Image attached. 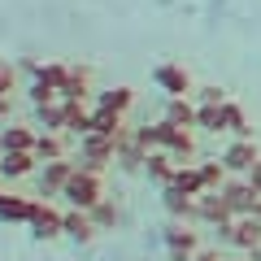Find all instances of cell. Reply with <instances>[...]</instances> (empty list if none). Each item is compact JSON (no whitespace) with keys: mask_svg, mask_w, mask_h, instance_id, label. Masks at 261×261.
I'll return each instance as SVG.
<instances>
[{"mask_svg":"<svg viewBox=\"0 0 261 261\" xmlns=\"http://www.w3.org/2000/svg\"><path fill=\"white\" fill-rule=\"evenodd\" d=\"M113 148H118V140L87 130L83 140H79V161H74V166H79V170H87V174H100V170L113 161Z\"/></svg>","mask_w":261,"mask_h":261,"instance_id":"cell-1","label":"cell"},{"mask_svg":"<svg viewBox=\"0 0 261 261\" xmlns=\"http://www.w3.org/2000/svg\"><path fill=\"white\" fill-rule=\"evenodd\" d=\"M65 200H70V209H92L96 200H105V187H100V174H87V170L74 166V174H70V183H65Z\"/></svg>","mask_w":261,"mask_h":261,"instance_id":"cell-2","label":"cell"},{"mask_svg":"<svg viewBox=\"0 0 261 261\" xmlns=\"http://www.w3.org/2000/svg\"><path fill=\"white\" fill-rule=\"evenodd\" d=\"M152 83H157L166 96H192V74H187L183 65H174V61L152 65Z\"/></svg>","mask_w":261,"mask_h":261,"instance_id":"cell-3","label":"cell"},{"mask_svg":"<svg viewBox=\"0 0 261 261\" xmlns=\"http://www.w3.org/2000/svg\"><path fill=\"white\" fill-rule=\"evenodd\" d=\"M218 192H222V200H226V209H231L235 218H244V214H252V205H257L261 196L252 192V183L248 178H226L222 187H218Z\"/></svg>","mask_w":261,"mask_h":261,"instance_id":"cell-4","label":"cell"},{"mask_svg":"<svg viewBox=\"0 0 261 261\" xmlns=\"http://www.w3.org/2000/svg\"><path fill=\"white\" fill-rule=\"evenodd\" d=\"M257 161H261V152H257V144H252V140H231V144H226V152H222L226 174H248Z\"/></svg>","mask_w":261,"mask_h":261,"instance_id":"cell-5","label":"cell"},{"mask_svg":"<svg viewBox=\"0 0 261 261\" xmlns=\"http://www.w3.org/2000/svg\"><path fill=\"white\" fill-rule=\"evenodd\" d=\"M70 174H74V161H65V157H57V161H44V174H39V196H61L65 192V183H70Z\"/></svg>","mask_w":261,"mask_h":261,"instance_id":"cell-6","label":"cell"},{"mask_svg":"<svg viewBox=\"0 0 261 261\" xmlns=\"http://www.w3.org/2000/svg\"><path fill=\"white\" fill-rule=\"evenodd\" d=\"M196 222H214V226L235 222V214L226 209L222 192H200V196H196Z\"/></svg>","mask_w":261,"mask_h":261,"instance_id":"cell-7","label":"cell"},{"mask_svg":"<svg viewBox=\"0 0 261 261\" xmlns=\"http://www.w3.org/2000/svg\"><path fill=\"white\" fill-rule=\"evenodd\" d=\"M113 161H118L122 170H144V161H148V148H144V144L135 140V130H122V135H118Z\"/></svg>","mask_w":261,"mask_h":261,"instance_id":"cell-8","label":"cell"},{"mask_svg":"<svg viewBox=\"0 0 261 261\" xmlns=\"http://www.w3.org/2000/svg\"><path fill=\"white\" fill-rule=\"evenodd\" d=\"M31 235H35V240H57V235H65V226H61V214H57L53 205H35V214H31Z\"/></svg>","mask_w":261,"mask_h":261,"instance_id":"cell-9","label":"cell"},{"mask_svg":"<svg viewBox=\"0 0 261 261\" xmlns=\"http://www.w3.org/2000/svg\"><path fill=\"white\" fill-rule=\"evenodd\" d=\"M61 226H65V235L79 240V244H92L96 240V222H92L87 209H70V214H61Z\"/></svg>","mask_w":261,"mask_h":261,"instance_id":"cell-10","label":"cell"},{"mask_svg":"<svg viewBox=\"0 0 261 261\" xmlns=\"http://www.w3.org/2000/svg\"><path fill=\"white\" fill-rule=\"evenodd\" d=\"M161 205L170 209L174 218H183V222H196V196H187V192H178V187H161Z\"/></svg>","mask_w":261,"mask_h":261,"instance_id":"cell-11","label":"cell"},{"mask_svg":"<svg viewBox=\"0 0 261 261\" xmlns=\"http://www.w3.org/2000/svg\"><path fill=\"white\" fill-rule=\"evenodd\" d=\"M144 170H148V178H152V183H161V187H166L170 178H174V170H178V161L170 157L166 148H152V152H148V161H144Z\"/></svg>","mask_w":261,"mask_h":261,"instance_id":"cell-12","label":"cell"},{"mask_svg":"<svg viewBox=\"0 0 261 261\" xmlns=\"http://www.w3.org/2000/svg\"><path fill=\"white\" fill-rule=\"evenodd\" d=\"M92 96V70L87 65H79V70H70L61 83V100H87Z\"/></svg>","mask_w":261,"mask_h":261,"instance_id":"cell-13","label":"cell"},{"mask_svg":"<svg viewBox=\"0 0 261 261\" xmlns=\"http://www.w3.org/2000/svg\"><path fill=\"white\" fill-rule=\"evenodd\" d=\"M166 248L183 252V257H196V252H200V240H196V231H187L183 222H174V226H166Z\"/></svg>","mask_w":261,"mask_h":261,"instance_id":"cell-14","label":"cell"},{"mask_svg":"<svg viewBox=\"0 0 261 261\" xmlns=\"http://www.w3.org/2000/svg\"><path fill=\"white\" fill-rule=\"evenodd\" d=\"M35 152H0V174H5V178H27L31 174V170H35Z\"/></svg>","mask_w":261,"mask_h":261,"instance_id":"cell-15","label":"cell"},{"mask_svg":"<svg viewBox=\"0 0 261 261\" xmlns=\"http://www.w3.org/2000/svg\"><path fill=\"white\" fill-rule=\"evenodd\" d=\"M31 214H35V200H27V196H0V222H31Z\"/></svg>","mask_w":261,"mask_h":261,"instance_id":"cell-16","label":"cell"},{"mask_svg":"<svg viewBox=\"0 0 261 261\" xmlns=\"http://www.w3.org/2000/svg\"><path fill=\"white\" fill-rule=\"evenodd\" d=\"M222 130H231L235 140H252V126H248V113H244V105H235V100L222 105Z\"/></svg>","mask_w":261,"mask_h":261,"instance_id":"cell-17","label":"cell"},{"mask_svg":"<svg viewBox=\"0 0 261 261\" xmlns=\"http://www.w3.org/2000/svg\"><path fill=\"white\" fill-rule=\"evenodd\" d=\"M92 130H96V135H109V140H118L126 126H122V113H118V109H105V105H96V109H92Z\"/></svg>","mask_w":261,"mask_h":261,"instance_id":"cell-18","label":"cell"},{"mask_svg":"<svg viewBox=\"0 0 261 261\" xmlns=\"http://www.w3.org/2000/svg\"><path fill=\"white\" fill-rule=\"evenodd\" d=\"M35 126H44V130H65V100L35 105Z\"/></svg>","mask_w":261,"mask_h":261,"instance_id":"cell-19","label":"cell"},{"mask_svg":"<svg viewBox=\"0 0 261 261\" xmlns=\"http://www.w3.org/2000/svg\"><path fill=\"white\" fill-rule=\"evenodd\" d=\"M166 122H174V126H196V105L187 100V96H170L166 100Z\"/></svg>","mask_w":261,"mask_h":261,"instance_id":"cell-20","label":"cell"},{"mask_svg":"<svg viewBox=\"0 0 261 261\" xmlns=\"http://www.w3.org/2000/svg\"><path fill=\"white\" fill-rule=\"evenodd\" d=\"M65 130H74L79 140L92 130V109H83V100H65Z\"/></svg>","mask_w":261,"mask_h":261,"instance_id":"cell-21","label":"cell"},{"mask_svg":"<svg viewBox=\"0 0 261 261\" xmlns=\"http://www.w3.org/2000/svg\"><path fill=\"white\" fill-rule=\"evenodd\" d=\"M31 152H35L39 161H57V157H65V144H61V135H57V130H39Z\"/></svg>","mask_w":261,"mask_h":261,"instance_id":"cell-22","label":"cell"},{"mask_svg":"<svg viewBox=\"0 0 261 261\" xmlns=\"http://www.w3.org/2000/svg\"><path fill=\"white\" fill-rule=\"evenodd\" d=\"M31 74H35V83H44V87H53V92H61L65 74H70V65H61V61H48V65H31Z\"/></svg>","mask_w":261,"mask_h":261,"instance_id":"cell-23","label":"cell"},{"mask_svg":"<svg viewBox=\"0 0 261 261\" xmlns=\"http://www.w3.org/2000/svg\"><path fill=\"white\" fill-rule=\"evenodd\" d=\"M31 152V148H35V135H31V130L27 126H9V130H5V135H0V152Z\"/></svg>","mask_w":261,"mask_h":261,"instance_id":"cell-24","label":"cell"},{"mask_svg":"<svg viewBox=\"0 0 261 261\" xmlns=\"http://www.w3.org/2000/svg\"><path fill=\"white\" fill-rule=\"evenodd\" d=\"M170 187H178V192H187V196H200V192H205V183H200V170H196V166H178L174 178H170Z\"/></svg>","mask_w":261,"mask_h":261,"instance_id":"cell-25","label":"cell"},{"mask_svg":"<svg viewBox=\"0 0 261 261\" xmlns=\"http://www.w3.org/2000/svg\"><path fill=\"white\" fill-rule=\"evenodd\" d=\"M87 214H92V222H96V231H113V226H118V205H113V200H96L92 209H87Z\"/></svg>","mask_w":261,"mask_h":261,"instance_id":"cell-26","label":"cell"},{"mask_svg":"<svg viewBox=\"0 0 261 261\" xmlns=\"http://www.w3.org/2000/svg\"><path fill=\"white\" fill-rule=\"evenodd\" d=\"M130 100H135V92H130V87H109V92H96V105H105V109H118V113H126Z\"/></svg>","mask_w":261,"mask_h":261,"instance_id":"cell-27","label":"cell"},{"mask_svg":"<svg viewBox=\"0 0 261 261\" xmlns=\"http://www.w3.org/2000/svg\"><path fill=\"white\" fill-rule=\"evenodd\" d=\"M196 170H200V183H205V192H218V187L226 183V166H222V161H200Z\"/></svg>","mask_w":261,"mask_h":261,"instance_id":"cell-28","label":"cell"},{"mask_svg":"<svg viewBox=\"0 0 261 261\" xmlns=\"http://www.w3.org/2000/svg\"><path fill=\"white\" fill-rule=\"evenodd\" d=\"M196 126L200 130H222V105H196Z\"/></svg>","mask_w":261,"mask_h":261,"instance_id":"cell-29","label":"cell"},{"mask_svg":"<svg viewBox=\"0 0 261 261\" xmlns=\"http://www.w3.org/2000/svg\"><path fill=\"white\" fill-rule=\"evenodd\" d=\"M196 105H226V92L218 83H209V87H196Z\"/></svg>","mask_w":261,"mask_h":261,"instance_id":"cell-30","label":"cell"},{"mask_svg":"<svg viewBox=\"0 0 261 261\" xmlns=\"http://www.w3.org/2000/svg\"><path fill=\"white\" fill-rule=\"evenodd\" d=\"M13 83H18V70H13L9 61H0V96H9Z\"/></svg>","mask_w":261,"mask_h":261,"instance_id":"cell-31","label":"cell"},{"mask_svg":"<svg viewBox=\"0 0 261 261\" xmlns=\"http://www.w3.org/2000/svg\"><path fill=\"white\" fill-rule=\"evenodd\" d=\"M31 100L48 105V100H61V92H53V87H44V83H31Z\"/></svg>","mask_w":261,"mask_h":261,"instance_id":"cell-32","label":"cell"},{"mask_svg":"<svg viewBox=\"0 0 261 261\" xmlns=\"http://www.w3.org/2000/svg\"><path fill=\"white\" fill-rule=\"evenodd\" d=\"M244 178H248V183H252V192L261 196V161H257V166H252V170H248V174H244Z\"/></svg>","mask_w":261,"mask_h":261,"instance_id":"cell-33","label":"cell"},{"mask_svg":"<svg viewBox=\"0 0 261 261\" xmlns=\"http://www.w3.org/2000/svg\"><path fill=\"white\" fill-rule=\"evenodd\" d=\"M192 261H222V257H218V252H209V248H200V252H196Z\"/></svg>","mask_w":261,"mask_h":261,"instance_id":"cell-34","label":"cell"},{"mask_svg":"<svg viewBox=\"0 0 261 261\" xmlns=\"http://www.w3.org/2000/svg\"><path fill=\"white\" fill-rule=\"evenodd\" d=\"M0 118H9V96H0Z\"/></svg>","mask_w":261,"mask_h":261,"instance_id":"cell-35","label":"cell"},{"mask_svg":"<svg viewBox=\"0 0 261 261\" xmlns=\"http://www.w3.org/2000/svg\"><path fill=\"white\" fill-rule=\"evenodd\" d=\"M252 218H257V222H261V200H257V205H252Z\"/></svg>","mask_w":261,"mask_h":261,"instance_id":"cell-36","label":"cell"},{"mask_svg":"<svg viewBox=\"0 0 261 261\" xmlns=\"http://www.w3.org/2000/svg\"><path fill=\"white\" fill-rule=\"evenodd\" d=\"M248 261H261V244H257V248H252V257Z\"/></svg>","mask_w":261,"mask_h":261,"instance_id":"cell-37","label":"cell"},{"mask_svg":"<svg viewBox=\"0 0 261 261\" xmlns=\"http://www.w3.org/2000/svg\"><path fill=\"white\" fill-rule=\"evenodd\" d=\"M0 196H5V192H0Z\"/></svg>","mask_w":261,"mask_h":261,"instance_id":"cell-38","label":"cell"},{"mask_svg":"<svg viewBox=\"0 0 261 261\" xmlns=\"http://www.w3.org/2000/svg\"><path fill=\"white\" fill-rule=\"evenodd\" d=\"M235 261H240V257H235Z\"/></svg>","mask_w":261,"mask_h":261,"instance_id":"cell-39","label":"cell"}]
</instances>
